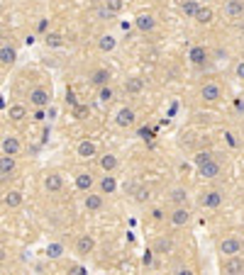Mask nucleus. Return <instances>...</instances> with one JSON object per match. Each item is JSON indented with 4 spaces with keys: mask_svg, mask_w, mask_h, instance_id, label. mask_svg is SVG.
Segmentation results:
<instances>
[{
    "mask_svg": "<svg viewBox=\"0 0 244 275\" xmlns=\"http://www.w3.org/2000/svg\"><path fill=\"white\" fill-rule=\"evenodd\" d=\"M134 122H137V114L132 108H120L118 114H115V124L122 127V129H127V127H134Z\"/></svg>",
    "mask_w": 244,
    "mask_h": 275,
    "instance_id": "1",
    "label": "nucleus"
},
{
    "mask_svg": "<svg viewBox=\"0 0 244 275\" xmlns=\"http://www.w3.org/2000/svg\"><path fill=\"white\" fill-rule=\"evenodd\" d=\"M200 98H203L205 103H217V100L222 98V88H220L217 83H205V85L200 88Z\"/></svg>",
    "mask_w": 244,
    "mask_h": 275,
    "instance_id": "2",
    "label": "nucleus"
},
{
    "mask_svg": "<svg viewBox=\"0 0 244 275\" xmlns=\"http://www.w3.org/2000/svg\"><path fill=\"white\" fill-rule=\"evenodd\" d=\"M30 103L34 108H49L52 95H49V90H44V88H34L30 93Z\"/></svg>",
    "mask_w": 244,
    "mask_h": 275,
    "instance_id": "3",
    "label": "nucleus"
},
{
    "mask_svg": "<svg viewBox=\"0 0 244 275\" xmlns=\"http://www.w3.org/2000/svg\"><path fill=\"white\" fill-rule=\"evenodd\" d=\"M200 205L205 207V210H217L220 205H222V193L220 190H208V193L200 195Z\"/></svg>",
    "mask_w": 244,
    "mask_h": 275,
    "instance_id": "4",
    "label": "nucleus"
},
{
    "mask_svg": "<svg viewBox=\"0 0 244 275\" xmlns=\"http://www.w3.org/2000/svg\"><path fill=\"white\" fill-rule=\"evenodd\" d=\"M240 251H242V239H237V236H227L220 244V253H225V256H237Z\"/></svg>",
    "mask_w": 244,
    "mask_h": 275,
    "instance_id": "5",
    "label": "nucleus"
},
{
    "mask_svg": "<svg viewBox=\"0 0 244 275\" xmlns=\"http://www.w3.org/2000/svg\"><path fill=\"white\" fill-rule=\"evenodd\" d=\"M198 175H200V178H208V180H210V178H217V175H220V164H217L215 159L200 164L198 165Z\"/></svg>",
    "mask_w": 244,
    "mask_h": 275,
    "instance_id": "6",
    "label": "nucleus"
},
{
    "mask_svg": "<svg viewBox=\"0 0 244 275\" xmlns=\"http://www.w3.org/2000/svg\"><path fill=\"white\" fill-rule=\"evenodd\" d=\"M0 146H2V154H7V156H17L20 149H22V146H20V139L12 137V134H5Z\"/></svg>",
    "mask_w": 244,
    "mask_h": 275,
    "instance_id": "7",
    "label": "nucleus"
},
{
    "mask_svg": "<svg viewBox=\"0 0 244 275\" xmlns=\"http://www.w3.org/2000/svg\"><path fill=\"white\" fill-rule=\"evenodd\" d=\"M169 220H171L174 226H185V224L190 221V212H188L183 205H176V210L171 212V217H169Z\"/></svg>",
    "mask_w": 244,
    "mask_h": 275,
    "instance_id": "8",
    "label": "nucleus"
},
{
    "mask_svg": "<svg viewBox=\"0 0 244 275\" xmlns=\"http://www.w3.org/2000/svg\"><path fill=\"white\" fill-rule=\"evenodd\" d=\"M110 71L108 68H98V71H93L91 78H88V83L91 85H95V88H103V85H110Z\"/></svg>",
    "mask_w": 244,
    "mask_h": 275,
    "instance_id": "9",
    "label": "nucleus"
},
{
    "mask_svg": "<svg viewBox=\"0 0 244 275\" xmlns=\"http://www.w3.org/2000/svg\"><path fill=\"white\" fill-rule=\"evenodd\" d=\"M225 273H230V275L244 273V258H240V253H237V256H227V261H225Z\"/></svg>",
    "mask_w": 244,
    "mask_h": 275,
    "instance_id": "10",
    "label": "nucleus"
},
{
    "mask_svg": "<svg viewBox=\"0 0 244 275\" xmlns=\"http://www.w3.org/2000/svg\"><path fill=\"white\" fill-rule=\"evenodd\" d=\"M93 248H95V239H93L91 234L78 236V241H76V251H78L81 256H88V253H93Z\"/></svg>",
    "mask_w": 244,
    "mask_h": 275,
    "instance_id": "11",
    "label": "nucleus"
},
{
    "mask_svg": "<svg viewBox=\"0 0 244 275\" xmlns=\"http://www.w3.org/2000/svg\"><path fill=\"white\" fill-rule=\"evenodd\" d=\"M225 15L227 17H242L244 15V0H227L225 2Z\"/></svg>",
    "mask_w": 244,
    "mask_h": 275,
    "instance_id": "12",
    "label": "nucleus"
},
{
    "mask_svg": "<svg viewBox=\"0 0 244 275\" xmlns=\"http://www.w3.org/2000/svg\"><path fill=\"white\" fill-rule=\"evenodd\" d=\"M134 27L147 34V32H152V29L156 27V20H154L152 15H144V12H142V15H137V17H134Z\"/></svg>",
    "mask_w": 244,
    "mask_h": 275,
    "instance_id": "13",
    "label": "nucleus"
},
{
    "mask_svg": "<svg viewBox=\"0 0 244 275\" xmlns=\"http://www.w3.org/2000/svg\"><path fill=\"white\" fill-rule=\"evenodd\" d=\"M205 58H208V49H205V47H190V52H188V61H190L193 66H203V63H205Z\"/></svg>",
    "mask_w": 244,
    "mask_h": 275,
    "instance_id": "14",
    "label": "nucleus"
},
{
    "mask_svg": "<svg viewBox=\"0 0 244 275\" xmlns=\"http://www.w3.org/2000/svg\"><path fill=\"white\" fill-rule=\"evenodd\" d=\"M12 170H15V156L2 154V156H0V178H2V180H5V178H10V175H12Z\"/></svg>",
    "mask_w": 244,
    "mask_h": 275,
    "instance_id": "15",
    "label": "nucleus"
},
{
    "mask_svg": "<svg viewBox=\"0 0 244 275\" xmlns=\"http://www.w3.org/2000/svg\"><path fill=\"white\" fill-rule=\"evenodd\" d=\"M142 90H144V78L132 76V78L124 81V93H129V95H139Z\"/></svg>",
    "mask_w": 244,
    "mask_h": 275,
    "instance_id": "16",
    "label": "nucleus"
},
{
    "mask_svg": "<svg viewBox=\"0 0 244 275\" xmlns=\"http://www.w3.org/2000/svg\"><path fill=\"white\" fill-rule=\"evenodd\" d=\"M44 188H47L49 193H59L61 188H63V178H61L59 173H49V175L44 178Z\"/></svg>",
    "mask_w": 244,
    "mask_h": 275,
    "instance_id": "17",
    "label": "nucleus"
},
{
    "mask_svg": "<svg viewBox=\"0 0 244 275\" xmlns=\"http://www.w3.org/2000/svg\"><path fill=\"white\" fill-rule=\"evenodd\" d=\"M83 205H86V210H88V212H98V210H103V193H100V195L88 193V195H86V200H83Z\"/></svg>",
    "mask_w": 244,
    "mask_h": 275,
    "instance_id": "18",
    "label": "nucleus"
},
{
    "mask_svg": "<svg viewBox=\"0 0 244 275\" xmlns=\"http://www.w3.org/2000/svg\"><path fill=\"white\" fill-rule=\"evenodd\" d=\"M76 151H78V156H81V159H93V156L98 154V146H95L93 141L86 139V141H81V144H78V149H76Z\"/></svg>",
    "mask_w": 244,
    "mask_h": 275,
    "instance_id": "19",
    "label": "nucleus"
},
{
    "mask_svg": "<svg viewBox=\"0 0 244 275\" xmlns=\"http://www.w3.org/2000/svg\"><path fill=\"white\" fill-rule=\"evenodd\" d=\"M2 202H5V207L15 210V207H20V205H22V193H20V190H7L5 197H2Z\"/></svg>",
    "mask_w": 244,
    "mask_h": 275,
    "instance_id": "20",
    "label": "nucleus"
},
{
    "mask_svg": "<svg viewBox=\"0 0 244 275\" xmlns=\"http://www.w3.org/2000/svg\"><path fill=\"white\" fill-rule=\"evenodd\" d=\"M118 190V180H115V175H103V180H100V193L103 195H113Z\"/></svg>",
    "mask_w": 244,
    "mask_h": 275,
    "instance_id": "21",
    "label": "nucleus"
},
{
    "mask_svg": "<svg viewBox=\"0 0 244 275\" xmlns=\"http://www.w3.org/2000/svg\"><path fill=\"white\" fill-rule=\"evenodd\" d=\"M213 17H215L213 7H208V5L203 7V5H200V10H198V15H195L193 20H195L198 25H210V22H213Z\"/></svg>",
    "mask_w": 244,
    "mask_h": 275,
    "instance_id": "22",
    "label": "nucleus"
},
{
    "mask_svg": "<svg viewBox=\"0 0 244 275\" xmlns=\"http://www.w3.org/2000/svg\"><path fill=\"white\" fill-rule=\"evenodd\" d=\"M0 61H2V66H12V63L17 61V52H15L12 47L2 44V49H0Z\"/></svg>",
    "mask_w": 244,
    "mask_h": 275,
    "instance_id": "23",
    "label": "nucleus"
},
{
    "mask_svg": "<svg viewBox=\"0 0 244 275\" xmlns=\"http://www.w3.org/2000/svg\"><path fill=\"white\" fill-rule=\"evenodd\" d=\"M118 156L115 154H105V156H100V168L105 170V173H113L115 168H118Z\"/></svg>",
    "mask_w": 244,
    "mask_h": 275,
    "instance_id": "24",
    "label": "nucleus"
},
{
    "mask_svg": "<svg viewBox=\"0 0 244 275\" xmlns=\"http://www.w3.org/2000/svg\"><path fill=\"white\" fill-rule=\"evenodd\" d=\"M154 251H156V253H171V251H174V241H171L169 236H159V239L154 241Z\"/></svg>",
    "mask_w": 244,
    "mask_h": 275,
    "instance_id": "25",
    "label": "nucleus"
},
{
    "mask_svg": "<svg viewBox=\"0 0 244 275\" xmlns=\"http://www.w3.org/2000/svg\"><path fill=\"white\" fill-rule=\"evenodd\" d=\"M76 188L83 190V193H88V190L93 188V175L91 173H78V175H76Z\"/></svg>",
    "mask_w": 244,
    "mask_h": 275,
    "instance_id": "26",
    "label": "nucleus"
},
{
    "mask_svg": "<svg viewBox=\"0 0 244 275\" xmlns=\"http://www.w3.org/2000/svg\"><path fill=\"white\" fill-rule=\"evenodd\" d=\"M7 114H10V119L20 122V119H25V117H27V108H25V105H20V103H15V105H10Z\"/></svg>",
    "mask_w": 244,
    "mask_h": 275,
    "instance_id": "27",
    "label": "nucleus"
},
{
    "mask_svg": "<svg viewBox=\"0 0 244 275\" xmlns=\"http://www.w3.org/2000/svg\"><path fill=\"white\" fill-rule=\"evenodd\" d=\"M181 10H183V15H185V17H195V15H198V10H200V5H198L195 0H183Z\"/></svg>",
    "mask_w": 244,
    "mask_h": 275,
    "instance_id": "28",
    "label": "nucleus"
},
{
    "mask_svg": "<svg viewBox=\"0 0 244 275\" xmlns=\"http://www.w3.org/2000/svg\"><path fill=\"white\" fill-rule=\"evenodd\" d=\"M169 197H171V202H174V205H185V200H188V190H185V188H174Z\"/></svg>",
    "mask_w": 244,
    "mask_h": 275,
    "instance_id": "29",
    "label": "nucleus"
},
{
    "mask_svg": "<svg viewBox=\"0 0 244 275\" xmlns=\"http://www.w3.org/2000/svg\"><path fill=\"white\" fill-rule=\"evenodd\" d=\"M44 42H47V47H52V49H59V47H63V37H61L59 32H49V34L44 37Z\"/></svg>",
    "mask_w": 244,
    "mask_h": 275,
    "instance_id": "30",
    "label": "nucleus"
},
{
    "mask_svg": "<svg viewBox=\"0 0 244 275\" xmlns=\"http://www.w3.org/2000/svg\"><path fill=\"white\" fill-rule=\"evenodd\" d=\"M98 47H100V52H113V49L118 47V42H115V37H110V34H105V37H100V42H98Z\"/></svg>",
    "mask_w": 244,
    "mask_h": 275,
    "instance_id": "31",
    "label": "nucleus"
},
{
    "mask_svg": "<svg viewBox=\"0 0 244 275\" xmlns=\"http://www.w3.org/2000/svg\"><path fill=\"white\" fill-rule=\"evenodd\" d=\"M47 256H49L52 261H57V258H61V256H63V246H61L59 241H52V244L47 246Z\"/></svg>",
    "mask_w": 244,
    "mask_h": 275,
    "instance_id": "32",
    "label": "nucleus"
},
{
    "mask_svg": "<svg viewBox=\"0 0 244 275\" xmlns=\"http://www.w3.org/2000/svg\"><path fill=\"white\" fill-rule=\"evenodd\" d=\"M113 98H115V93H113V88H110V85L98 88V100H100V103H110Z\"/></svg>",
    "mask_w": 244,
    "mask_h": 275,
    "instance_id": "33",
    "label": "nucleus"
},
{
    "mask_svg": "<svg viewBox=\"0 0 244 275\" xmlns=\"http://www.w3.org/2000/svg\"><path fill=\"white\" fill-rule=\"evenodd\" d=\"M105 7H108L113 15H118L122 7H124V0H105Z\"/></svg>",
    "mask_w": 244,
    "mask_h": 275,
    "instance_id": "34",
    "label": "nucleus"
},
{
    "mask_svg": "<svg viewBox=\"0 0 244 275\" xmlns=\"http://www.w3.org/2000/svg\"><path fill=\"white\" fill-rule=\"evenodd\" d=\"M86 114H88V105H76L73 108V117L76 119H86Z\"/></svg>",
    "mask_w": 244,
    "mask_h": 275,
    "instance_id": "35",
    "label": "nucleus"
},
{
    "mask_svg": "<svg viewBox=\"0 0 244 275\" xmlns=\"http://www.w3.org/2000/svg\"><path fill=\"white\" fill-rule=\"evenodd\" d=\"M210 159H213V154H208V151H198L193 161H195V165H200V164H205V161H210Z\"/></svg>",
    "mask_w": 244,
    "mask_h": 275,
    "instance_id": "36",
    "label": "nucleus"
},
{
    "mask_svg": "<svg viewBox=\"0 0 244 275\" xmlns=\"http://www.w3.org/2000/svg\"><path fill=\"white\" fill-rule=\"evenodd\" d=\"M134 200H137V202L149 200V190H147V188H137V190H134Z\"/></svg>",
    "mask_w": 244,
    "mask_h": 275,
    "instance_id": "37",
    "label": "nucleus"
},
{
    "mask_svg": "<svg viewBox=\"0 0 244 275\" xmlns=\"http://www.w3.org/2000/svg\"><path fill=\"white\" fill-rule=\"evenodd\" d=\"M154 253H156V251H154V248H149V251H147V253L142 256V263H144L147 268H149V266L154 263Z\"/></svg>",
    "mask_w": 244,
    "mask_h": 275,
    "instance_id": "38",
    "label": "nucleus"
},
{
    "mask_svg": "<svg viewBox=\"0 0 244 275\" xmlns=\"http://www.w3.org/2000/svg\"><path fill=\"white\" fill-rule=\"evenodd\" d=\"M47 29H49V20H47V17H42V20L37 22V32H47Z\"/></svg>",
    "mask_w": 244,
    "mask_h": 275,
    "instance_id": "39",
    "label": "nucleus"
},
{
    "mask_svg": "<svg viewBox=\"0 0 244 275\" xmlns=\"http://www.w3.org/2000/svg\"><path fill=\"white\" fill-rule=\"evenodd\" d=\"M34 119H37V122H42V119H44V108H37V112H34Z\"/></svg>",
    "mask_w": 244,
    "mask_h": 275,
    "instance_id": "40",
    "label": "nucleus"
},
{
    "mask_svg": "<svg viewBox=\"0 0 244 275\" xmlns=\"http://www.w3.org/2000/svg\"><path fill=\"white\" fill-rule=\"evenodd\" d=\"M237 76H240V78H244V61L237 66Z\"/></svg>",
    "mask_w": 244,
    "mask_h": 275,
    "instance_id": "41",
    "label": "nucleus"
}]
</instances>
